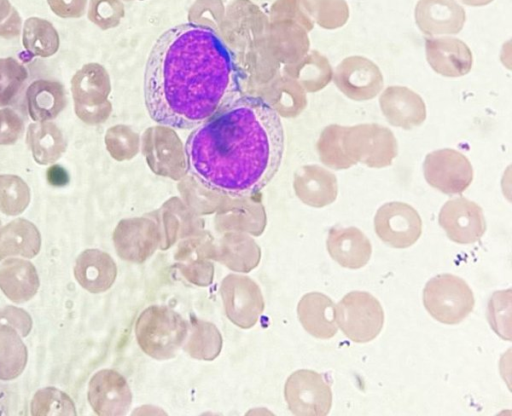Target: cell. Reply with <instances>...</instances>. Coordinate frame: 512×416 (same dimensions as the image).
Segmentation results:
<instances>
[{
    "label": "cell",
    "mask_w": 512,
    "mask_h": 416,
    "mask_svg": "<svg viewBox=\"0 0 512 416\" xmlns=\"http://www.w3.org/2000/svg\"><path fill=\"white\" fill-rule=\"evenodd\" d=\"M143 90L153 121L191 129L236 98L239 75L230 49L212 28L183 23L166 30L154 43Z\"/></svg>",
    "instance_id": "1"
},
{
    "label": "cell",
    "mask_w": 512,
    "mask_h": 416,
    "mask_svg": "<svg viewBox=\"0 0 512 416\" xmlns=\"http://www.w3.org/2000/svg\"><path fill=\"white\" fill-rule=\"evenodd\" d=\"M276 109L260 97L234 98L198 125L185 144L189 172L206 188L254 194L278 172L285 148Z\"/></svg>",
    "instance_id": "2"
},
{
    "label": "cell",
    "mask_w": 512,
    "mask_h": 416,
    "mask_svg": "<svg viewBox=\"0 0 512 416\" xmlns=\"http://www.w3.org/2000/svg\"><path fill=\"white\" fill-rule=\"evenodd\" d=\"M136 338L141 349L149 356L165 360L173 357L188 334L186 321L166 306H150L138 317Z\"/></svg>",
    "instance_id": "3"
},
{
    "label": "cell",
    "mask_w": 512,
    "mask_h": 416,
    "mask_svg": "<svg viewBox=\"0 0 512 416\" xmlns=\"http://www.w3.org/2000/svg\"><path fill=\"white\" fill-rule=\"evenodd\" d=\"M341 147L354 165L360 162L370 168L387 167L398 154L392 131L376 123L342 126Z\"/></svg>",
    "instance_id": "4"
},
{
    "label": "cell",
    "mask_w": 512,
    "mask_h": 416,
    "mask_svg": "<svg viewBox=\"0 0 512 416\" xmlns=\"http://www.w3.org/2000/svg\"><path fill=\"white\" fill-rule=\"evenodd\" d=\"M473 292L468 284L453 274L431 278L423 290V304L437 321L454 325L466 318L474 307Z\"/></svg>",
    "instance_id": "5"
},
{
    "label": "cell",
    "mask_w": 512,
    "mask_h": 416,
    "mask_svg": "<svg viewBox=\"0 0 512 416\" xmlns=\"http://www.w3.org/2000/svg\"><path fill=\"white\" fill-rule=\"evenodd\" d=\"M335 320L348 339L367 343L381 332L384 312L380 302L370 293L352 291L338 302Z\"/></svg>",
    "instance_id": "6"
},
{
    "label": "cell",
    "mask_w": 512,
    "mask_h": 416,
    "mask_svg": "<svg viewBox=\"0 0 512 416\" xmlns=\"http://www.w3.org/2000/svg\"><path fill=\"white\" fill-rule=\"evenodd\" d=\"M284 391L288 407L295 415L325 416L331 409L330 384L316 371L294 372L287 379Z\"/></svg>",
    "instance_id": "7"
},
{
    "label": "cell",
    "mask_w": 512,
    "mask_h": 416,
    "mask_svg": "<svg viewBox=\"0 0 512 416\" xmlns=\"http://www.w3.org/2000/svg\"><path fill=\"white\" fill-rule=\"evenodd\" d=\"M423 172L430 186L448 195L461 194L473 180L472 165L467 157L451 148L427 154Z\"/></svg>",
    "instance_id": "8"
},
{
    "label": "cell",
    "mask_w": 512,
    "mask_h": 416,
    "mask_svg": "<svg viewBox=\"0 0 512 416\" xmlns=\"http://www.w3.org/2000/svg\"><path fill=\"white\" fill-rule=\"evenodd\" d=\"M377 236L393 248H408L421 236L422 220L418 212L404 202L382 205L374 217Z\"/></svg>",
    "instance_id": "9"
},
{
    "label": "cell",
    "mask_w": 512,
    "mask_h": 416,
    "mask_svg": "<svg viewBox=\"0 0 512 416\" xmlns=\"http://www.w3.org/2000/svg\"><path fill=\"white\" fill-rule=\"evenodd\" d=\"M334 83L349 99H373L383 88L379 67L363 56H350L341 61L334 73Z\"/></svg>",
    "instance_id": "10"
},
{
    "label": "cell",
    "mask_w": 512,
    "mask_h": 416,
    "mask_svg": "<svg viewBox=\"0 0 512 416\" xmlns=\"http://www.w3.org/2000/svg\"><path fill=\"white\" fill-rule=\"evenodd\" d=\"M438 222L448 238L458 244L477 242L486 231L482 208L464 197L448 200L439 212Z\"/></svg>",
    "instance_id": "11"
},
{
    "label": "cell",
    "mask_w": 512,
    "mask_h": 416,
    "mask_svg": "<svg viewBox=\"0 0 512 416\" xmlns=\"http://www.w3.org/2000/svg\"><path fill=\"white\" fill-rule=\"evenodd\" d=\"M88 401L101 416L125 414L132 402V393L125 378L115 370L97 372L88 386Z\"/></svg>",
    "instance_id": "12"
},
{
    "label": "cell",
    "mask_w": 512,
    "mask_h": 416,
    "mask_svg": "<svg viewBox=\"0 0 512 416\" xmlns=\"http://www.w3.org/2000/svg\"><path fill=\"white\" fill-rule=\"evenodd\" d=\"M233 281L227 276L221 287L227 316L235 324L248 328L255 324L258 315L263 310V300L258 286L245 277L244 288L242 287L243 277L233 275Z\"/></svg>",
    "instance_id": "13"
},
{
    "label": "cell",
    "mask_w": 512,
    "mask_h": 416,
    "mask_svg": "<svg viewBox=\"0 0 512 416\" xmlns=\"http://www.w3.org/2000/svg\"><path fill=\"white\" fill-rule=\"evenodd\" d=\"M379 104L387 121L395 127L410 130L426 119L423 99L404 86H389L379 98Z\"/></svg>",
    "instance_id": "14"
},
{
    "label": "cell",
    "mask_w": 512,
    "mask_h": 416,
    "mask_svg": "<svg viewBox=\"0 0 512 416\" xmlns=\"http://www.w3.org/2000/svg\"><path fill=\"white\" fill-rule=\"evenodd\" d=\"M425 49L431 68L442 76H463L472 68V52L460 39L452 37L426 39Z\"/></svg>",
    "instance_id": "15"
},
{
    "label": "cell",
    "mask_w": 512,
    "mask_h": 416,
    "mask_svg": "<svg viewBox=\"0 0 512 416\" xmlns=\"http://www.w3.org/2000/svg\"><path fill=\"white\" fill-rule=\"evenodd\" d=\"M415 21L428 36L457 34L463 28L465 12L454 0H420L415 9Z\"/></svg>",
    "instance_id": "16"
},
{
    "label": "cell",
    "mask_w": 512,
    "mask_h": 416,
    "mask_svg": "<svg viewBox=\"0 0 512 416\" xmlns=\"http://www.w3.org/2000/svg\"><path fill=\"white\" fill-rule=\"evenodd\" d=\"M326 247L331 258L348 269L364 267L372 254L369 239L356 227L331 228Z\"/></svg>",
    "instance_id": "17"
},
{
    "label": "cell",
    "mask_w": 512,
    "mask_h": 416,
    "mask_svg": "<svg viewBox=\"0 0 512 416\" xmlns=\"http://www.w3.org/2000/svg\"><path fill=\"white\" fill-rule=\"evenodd\" d=\"M74 276L85 290L102 293L115 282L117 267L108 253L99 249H86L75 261Z\"/></svg>",
    "instance_id": "18"
},
{
    "label": "cell",
    "mask_w": 512,
    "mask_h": 416,
    "mask_svg": "<svg viewBox=\"0 0 512 416\" xmlns=\"http://www.w3.org/2000/svg\"><path fill=\"white\" fill-rule=\"evenodd\" d=\"M159 235L157 226L148 223L128 225L127 221H122L115 228L113 240L115 249L122 259L141 263L157 249L161 241Z\"/></svg>",
    "instance_id": "19"
},
{
    "label": "cell",
    "mask_w": 512,
    "mask_h": 416,
    "mask_svg": "<svg viewBox=\"0 0 512 416\" xmlns=\"http://www.w3.org/2000/svg\"><path fill=\"white\" fill-rule=\"evenodd\" d=\"M297 311L302 326L312 336L329 339L337 333L335 306L327 295L320 292L305 294Z\"/></svg>",
    "instance_id": "20"
},
{
    "label": "cell",
    "mask_w": 512,
    "mask_h": 416,
    "mask_svg": "<svg viewBox=\"0 0 512 416\" xmlns=\"http://www.w3.org/2000/svg\"><path fill=\"white\" fill-rule=\"evenodd\" d=\"M40 285L32 263L24 259L8 258L0 265V289L15 303L30 300Z\"/></svg>",
    "instance_id": "21"
},
{
    "label": "cell",
    "mask_w": 512,
    "mask_h": 416,
    "mask_svg": "<svg viewBox=\"0 0 512 416\" xmlns=\"http://www.w3.org/2000/svg\"><path fill=\"white\" fill-rule=\"evenodd\" d=\"M40 248V232L33 223L17 219L0 227V261L15 256L33 258Z\"/></svg>",
    "instance_id": "22"
},
{
    "label": "cell",
    "mask_w": 512,
    "mask_h": 416,
    "mask_svg": "<svg viewBox=\"0 0 512 416\" xmlns=\"http://www.w3.org/2000/svg\"><path fill=\"white\" fill-rule=\"evenodd\" d=\"M297 195L309 206L325 207L336 200L338 184L336 176L317 165L304 168V174L297 180Z\"/></svg>",
    "instance_id": "23"
},
{
    "label": "cell",
    "mask_w": 512,
    "mask_h": 416,
    "mask_svg": "<svg viewBox=\"0 0 512 416\" xmlns=\"http://www.w3.org/2000/svg\"><path fill=\"white\" fill-rule=\"evenodd\" d=\"M28 111L34 121L55 118L65 105L64 89L61 84L50 80H36L26 91Z\"/></svg>",
    "instance_id": "24"
},
{
    "label": "cell",
    "mask_w": 512,
    "mask_h": 416,
    "mask_svg": "<svg viewBox=\"0 0 512 416\" xmlns=\"http://www.w3.org/2000/svg\"><path fill=\"white\" fill-rule=\"evenodd\" d=\"M26 362L27 348L22 336L11 327H0V379H15L23 372Z\"/></svg>",
    "instance_id": "25"
},
{
    "label": "cell",
    "mask_w": 512,
    "mask_h": 416,
    "mask_svg": "<svg viewBox=\"0 0 512 416\" xmlns=\"http://www.w3.org/2000/svg\"><path fill=\"white\" fill-rule=\"evenodd\" d=\"M341 131L342 126L331 124L324 128L317 142L322 163L335 170L348 169L354 165L342 151Z\"/></svg>",
    "instance_id": "26"
},
{
    "label": "cell",
    "mask_w": 512,
    "mask_h": 416,
    "mask_svg": "<svg viewBox=\"0 0 512 416\" xmlns=\"http://www.w3.org/2000/svg\"><path fill=\"white\" fill-rule=\"evenodd\" d=\"M30 409L33 416L76 415L72 399L54 387L38 390L32 398Z\"/></svg>",
    "instance_id": "27"
},
{
    "label": "cell",
    "mask_w": 512,
    "mask_h": 416,
    "mask_svg": "<svg viewBox=\"0 0 512 416\" xmlns=\"http://www.w3.org/2000/svg\"><path fill=\"white\" fill-rule=\"evenodd\" d=\"M511 290L495 292L488 304L487 319L492 329L503 339L510 340Z\"/></svg>",
    "instance_id": "28"
},
{
    "label": "cell",
    "mask_w": 512,
    "mask_h": 416,
    "mask_svg": "<svg viewBox=\"0 0 512 416\" xmlns=\"http://www.w3.org/2000/svg\"><path fill=\"white\" fill-rule=\"evenodd\" d=\"M313 13L317 23L325 29L342 27L348 20V7L342 0H316Z\"/></svg>",
    "instance_id": "29"
},
{
    "label": "cell",
    "mask_w": 512,
    "mask_h": 416,
    "mask_svg": "<svg viewBox=\"0 0 512 416\" xmlns=\"http://www.w3.org/2000/svg\"><path fill=\"white\" fill-rule=\"evenodd\" d=\"M333 71L328 59L314 51L305 62V85L308 91L316 92L331 81Z\"/></svg>",
    "instance_id": "30"
},
{
    "label": "cell",
    "mask_w": 512,
    "mask_h": 416,
    "mask_svg": "<svg viewBox=\"0 0 512 416\" xmlns=\"http://www.w3.org/2000/svg\"><path fill=\"white\" fill-rule=\"evenodd\" d=\"M26 78V69L14 59L0 60V87L4 89L3 91H8L10 100Z\"/></svg>",
    "instance_id": "31"
},
{
    "label": "cell",
    "mask_w": 512,
    "mask_h": 416,
    "mask_svg": "<svg viewBox=\"0 0 512 416\" xmlns=\"http://www.w3.org/2000/svg\"><path fill=\"white\" fill-rule=\"evenodd\" d=\"M8 326L15 329L22 337H26L32 329V319L23 309L15 306L0 307V327Z\"/></svg>",
    "instance_id": "32"
},
{
    "label": "cell",
    "mask_w": 512,
    "mask_h": 416,
    "mask_svg": "<svg viewBox=\"0 0 512 416\" xmlns=\"http://www.w3.org/2000/svg\"><path fill=\"white\" fill-rule=\"evenodd\" d=\"M47 179L54 186H63L68 182V174L63 167L54 165L48 169Z\"/></svg>",
    "instance_id": "33"
},
{
    "label": "cell",
    "mask_w": 512,
    "mask_h": 416,
    "mask_svg": "<svg viewBox=\"0 0 512 416\" xmlns=\"http://www.w3.org/2000/svg\"><path fill=\"white\" fill-rule=\"evenodd\" d=\"M52 8L58 12L68 13L75 10L84 0H48Z\"/></svg>",
    "instance_id": "34"
},
{
    "label": "cell",
    "mask_w": 512,
    "mask_h": 416,
    "mask_svg": "<svg viewBox=\"0 0 512 416\" xmlns=\"http://www.w3.org/2000/svg\"><path fill=\"white\" fill-rule=\"evenodd\" d=\"M0 224H1V221H0Z\"/></svg>",
    "instance_id": "35"
}]
</instances>
